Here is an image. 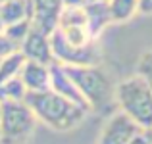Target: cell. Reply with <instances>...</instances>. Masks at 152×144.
Masks as SVG:
<instances>
[{"instance_id":"10","label":"cell","mask_w":152,"mask_h":144,"mask_svg":"<svg viewBox=\"0 0 152 144\" xmlns=\"http://www.w3.org/2000/svg\"><path fill=\"white\" fill-rule=\"evenodd\" d=\"M19 79L23 81L27 92H37V90L50 89V65L25 60L21 71H19Z\"/></svg>"},{"instance_id":"3","label":"cell","mask_w":152,"mask_h":144,"mask_svg":"<svg viewBox=\"0 0 152 144\" xmlns=\"http://www.w3.org/2000/svg\"><path fill=\"white\" fill-rule=\"evenodd\" d=\"M115 106L142 131L152 129V90L137 73L115 85Z\"/></svg>"},{"instance_id":"17","label":"cell","mask_w":152,"mask_h":144,"mask_svg":"<svg viewBox=\"0 0 152 144\" xmlns=\"http://www.w3.org/2000/svg\"><path fill=\"white\" fill-rule=\"evenodd\" d=\"M135 73L150 87L152 90V50H146L139 56L137 60V71Z\"/></svg>"},{"instance_id":"12","label":"cell","mask_w":152,"mask_h":144,"mask_svg":"<svg viewBox=\"0 0 152 144\" xmlns=\"http://www.w3.org/2000/svg\"><path fill=\"white\" fill-rule=\"evenodd\" d=\"M0 19L4 27L31 19V0H0Z\"/></svg>"},{"instance_id":"2","label":"cell","mask_w":152,"mask_h":144,"mask_svg":"<svg viewBox=\"0 0 152 144\" xmlns=\"http://www.w3.org/2000/svg\"><path fill=\"white\" fill-rule=\"evenodd\" d=\"M91 111H108L115 104V85L100 65H64Z\"/></svg>"},{"instance_id":"18","label":"cell","mask_w":152,"mask_h":144,"mask_svg":"<svg viewBox=\"0 0 152 144\" xmlns=\"http://www.w3.org/2000/svg\"><path fill=\"white\" fill-rule=\"evenodd\" d=\"M15 50H19V48L15 46L14 42L6 37V33L2 31V33H0V60L6 58V56H10L12 52H15Z\"/></svg>"},{"instance_id":"13","label":"cell","mask_w":152,"mask_h":144,"mask_svg":"<svg viewBox=\"0 0 152 144\" xmlns=\"http://www.w3.org/2000/svg\"><path fill=\"white\" fill-rule=\"evenodd\" d=\"M108 12H110L112 23H127L139 14L137 0H108Z\"/></svg>"},{"instance_id":"21","label":"cell","mask_w":152,"mask_h":144,"mask_svg":"<svg viewBox=\"0 0 152 144\" xmlns=\"http://www.w3.org/2000/svg\"><path fill=\"white\" fill-rule=\"evenodd\" d=\"M89 0H64V8H83Z\"/></svg>"},{"instance_id":"19","label":"cell","mask_w":152,"mask_h":144,"mask_svg":"<svg viewBox=\"0 0 152 144\" xmlns=\"http://www.w3.org/2000/svg\"><path fill=\"white\" fill-rule=\"evenodd\" d=\"M129 144H152L150 137H148V131H141L139 135H135L133 140H131Z\"/></svg>"},{"instance_id":"5","label":"cell","mask_w":152,"mask_h":144,"mask_svg":"<svg viewBox=\"0 0 152 144\" xmlns=\"http://www.w3.org/2000/svg\"><path fill=\"white\" fill-rule=\"evenodd\" d=\"M50 44L54 60L62 65H100L102 63V50L98 41H93L85 46H71L54 29L50 33Z\"/></svg>"},{"instance_id":"6","label":"cell","mask_w":152,"mask_h":144,"mask_svg":"<svg viewBox=\"0 0 152 144\" xmlns=\"http://www.w3.org/2000/svg\"><path fill=\"white\" fill-rule=\"evenodd\" d=\"M142 129L129 115H125L121 110H118L104 123L96 144H129L135 135H139Z\"/></svg>"},{"instance_id":"4","label":"cell","mask_w":152,"mask_h":144,"mask_svg":"<svg viewBox=\"0 0 152 144\" xmlns=\"http://www.w3.org/2000/svg\"><path fill=\"white\" fill-rule=\"evenodd\" d=\"M37 123L25 100L0 102V144H27L33 138Z\"/></svg>"},{"instance_id":"8","label":"cell","mask_w":152,"mask_h":144,"mask_svg":"<svg viewBox=\"0 0 152 144\" xmlns=\"http://www.w3.org/2000/svg\"><path fill=\"white\" fill-rule=\"evenodd\" d=\"M64 12V0H31V23L52 33Z\"/></svg>"},{"instance_id":"16","label":"cell","mask_w":152,"mask_h":144,"mask_svg":"<svg viewBox=\"0 0 152 144\" xmlns=\"http://www.w3.org/2000/svg\"><path fill=\"white\" fill-rule=\"evenodd\" d=\"M29 29H31V19H23V21L6 25V27H4V33H6V37L19 48L21 42H23V39H25L27 33H29Z\"/></svg>"},{"instance_id":"11","label":"cell","mask_w":152,"mask_h":144,"mask_svg":"<svg viewBox=\"0 0 152 144\" xmlns=\"http://www.w3.org/2000/svg\"><path fill=\"white\" fill-rule=\"evenodd\" d=\"M87 15V25L93 39H100V35L106 31L108 25H112L110 12H108V0H89L83 6Z\"/></svg>"},{"instance_id":"15","label":"cell","mask_w":152,"mask_h":144,"mask_svg":"<svg viewBox=\"0 0 152 144\" xmlns=\"http://www.w3.org/2000/svg\"><path fill=\"white\" fill-rule=\"evenodd\" d=\"M25 94L27 89L19 75L0 85V102H19V100H25Z\"/></svg>"},{"instance_id":"7","label":"cell","mask_w":152,"mask_h":144,"mask_svg":"<svg viewBox=\"0 0 152 144\" xmlns=\"http://www.w3.org/2000/svg\"><path fill=\"white\" fill-rule=\"evenodd\" d=\"M19 52L25 56V60L31 62H39L45 65H52L56 62L54 54H52V44H50V33L39 29L31 23V29L27 33V37L23 39Z\"/></svg>"},{"instance_id":"20","label":"cell","mask_w":152,"mask_h":144,"mask_svg":"<svg viewBox=\"0 0 152 144\" xmlns=\"http://www.w3.org/2000/svg\"><path fill=\"white\" fill-rule=\"evenodd\" d=\"M139 2V14L152 15V0H137Z\"/></svg>"},{"instance_id":"1","label":"cell","mask_w":152,"mask_h":144,"mask_svg":"<svg viewBox=\"0 0 152 144\" xmlns=\"http://www.w3.org/2000/svg\"><path fill=\"white\" fill-rule=\"evenodd\" d=\"M25 102L33 110L37 121H41L42 125H46L56 133H67L75 129L89 115V108L54 92L52 89L27 92Z\"/></svg>"},{"instance_id":"9","label":"cell","mask_w":152,"mask_h":144,"mask_svg":"<svg viewBox=\"0 0 152 144\" xmlns=\"http://www.w3.org/2000/svg\"><path fill=\"white\" fill-rule=\"evenodd\" d=\"M50 89L54 90V92H58V94L66 96V98L73 100V102L81 104V106L89 108V106L85 104V100H83L81 92L77 90L75 83L71 81L67 69L62 65V63H58V62H54V63L50 65ZM89 111H91V110H89Z\"/></svg>"},{"instance_id":"14","label":"cell","mask_w":152,"mask_h":144,"mask_svg":"<svg viewBox=\"0 0 152 144\" xmlns=\"http://www.w3.org/2000/svg\"><path fill=\"white\" fill-rule=\"evenodd\" d=\"M23 63H25V56L19 50L12 52L10 56L0 60V85L10 81V79H14V77H18L21 67H23Z\"/></svg>"}]
</instances>
